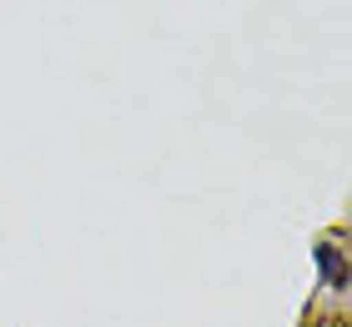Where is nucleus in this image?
<instances>
[{
  "instance_id": "f257e3e1",
  "label": "nucleus",
  "mask_w": 352,
  "mask_h": 327,
  "mask_svg": "<svg viewBox=\"0 0 352 327\" xmlns=\"http://www.w3.org/2000/svg\"><path fill=\"white\" fill-rule=\"evenodd\" d=\"M312 257H317V272L327 277V287H342V282H347V272H342V252H338V247H327V242H322V247H317Z\"/></svg>"
}]
</instances>
